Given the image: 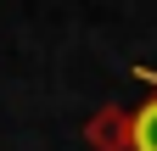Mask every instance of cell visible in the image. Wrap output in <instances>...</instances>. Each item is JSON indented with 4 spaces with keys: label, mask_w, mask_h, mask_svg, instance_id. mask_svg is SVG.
<instances>
[{
    "label": "cell",
    "mask_w": 157,
    "mask_h": 151,
    "mask_svg": "<svg viewBox=\"0 0 157 151\" xmlns=\"http://www.w3.org/2000/svg\"><path fill=\"white\" fill-rule=\"evenodd\" d=\"M129 145L135 151H157V101H146L129 123Z\"/></svg>",
    "instance_id": "1"
},
{
    "label": "cell",
    "mask_w": 157,
    "mask_h": 151,
    "mask_svg": "<svg viewBox=\"0 0 157 151\" xmlns=\"http://www.w3.org/2000/svg\"><path fill=\"white\" fill-rule=\"evenodd\" d=\"M140 79H146V84H151V90H157V73H146V67H140Z\"/></svg>",
    "instance_id": "2"
}]
</instances>
